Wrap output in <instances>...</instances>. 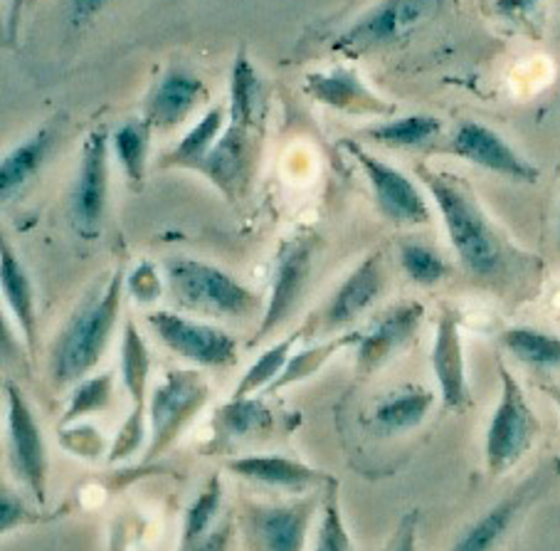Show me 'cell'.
<instances>
[{
	"label": "cell",
	"mask_w": 560,
	"mask_h": 551,
	"mask_svg": "<svg viewBox=\"0 0 560 551\" xmlns=\"http://www.w3.org/2000/svg\"><path fill=\"white\" fill-rule=\"evenodd\" d=\"M418 176L428 186L450 243L469 275L487 285H504L526 265V255L494 228L467 181L428 167H418Z\"/></svg>",
	"instance_id": "6da1fadb"
},
{
	"label": "cell",
	"mask_w": 560,
	"mask_h": 551,
	"mask_svg": "<svg viewBox=\"0 0 560 551\" xmlns=\"http://www.w3.org/2000/svg\"><path fill=\"white\" fill-rule=\"evenodd\" d=\"M275 428V415L262 399H233L220 405L212 415V433L218 443L230 446V443L255 438V435H267Z\"/></svg>",
	"instance_id": "d4e9b609"
},
{
	"label": "cell",
	"mask_w": 560,
	"mask_h": 551,
	"mask_svg": "<svg viewBox=\"0 0 560 551\" xmlns=\"http://www.w3.org/2000/svg\"><path fill=\"white\" fill-rule=\"evenodd\" d=\"M442 124L430 114H408L400 119H388L378 127L369 129V139L373 144L388 149H420L440 137Z\"/></svg>",
	"instance_id": "4dcf8cb0"
},
{
	"label": "cell",
	"mask_w": 560,
	"mask_h": 551,
	"mask_svg": "<svg viewBox=\"0 0 560 551\" xmlns=\"http://www.w3.org/2000/svg\"><path fill=\"white\" fill-rule=\"evenodd\" d=\"M153 334L163 346L190 364L222 369L237 361V342L220 326H212L198 319L180 317L176 312H151L147 317Z\"/></svg>",
	"instance_id": "30bf717a"
},
{
	"label": "cell",
	"mask_w": 560,
	"mask_h": 551,
	"mask_svg": "<svg viewBox=\"0 0 560 551\" xmlns=\"http://www.w3.org/2000/svg\"><path fill=\"white\" fill-rule=\"evenodd\" d=\"M230 537H233V519H220V525L190 551H225L230 544Z\"/></svg>",
	"instance_id": "b9f144b4"
},
{
	"label": "cell",
	"mask_w": 560,
	"mask_h": 551,
	"mask_svg": "<svg viewBox=\"0 0 560 551\" xmlns=\"http://www.w3.org/2000/svg\"><path fill=\"white\" fill-rule=\"evenodd\" d=\"M499 344L516 361L534 369H560V336L534 326H511L499 334Z\"/></svg>",
	"instance_id": "83f0119b"
},
{
	"label": "cell",
	"mask_w": 560,
	"mask_h": 551,
	"mask_svg": "<svg viewBox=\"0 0 560 551\" xmlns=\"http://www.w3.org/2000/svg\"><path fill=\"white\" fill-rule=\"evenodd\" d=\"M109 144L112 137L104 127L90 131L84 141L80 173L70 200V216L77 233L94 240L102 233L106 198H109Z\"/></svg>",
	"instance_id": "8fae6325"
},
{
	"label": "cell",
	"mask_w": 560,
	"mask_h": 551,
	"mask_svg": "<svg viewBox=\"0 0 560 551\" xmlns=\"http://www.w3.org/2000/svg\"><path fill=\"white\" fill-rule=\"evenodd\" d=\"M393 551H418V515L415 512L402 517Z\"/></svg>",
	"instance_id": "60d3db41"
},
{
	"label": "cell",
	"mask_w": 560,
	"mask_h": 551,
	"mask_svg": "<svg viewBox=\"0 0 560 551\" xmlns=\"http://www.w3.org/2000/svg\"><path fill=\"white\" fill-rule=\"evenodd\" d=\"M202 82L196 74L173 67L161 77L149 94L147 119L153 129H171L188 117L202 100Z\"/></svg>",
	"instance_id": "7402d4cb"
},
{
	"label": "cell",
	"mask_w": 560,
	"mask_h": 551,
	"mask_svg": "<svg viewBox=\"0 0 560 551\" xmlns=\"http://www.w3.org/2000/svg\"><path fill=\"white\" fill-rule=\"evenodd\" d=\"M444 0H381L339 35L334 50L361 57L408 41L442 11Z\"/></svg>",
	"instance_id": "277c9868"
},
{
	"label": "cell",
	"mask_w": 560,
	"mask_h": 551,
	"mask_svg": "<svg viewBox=\"0 0 560 551\" xmlns=\"http://www.w3.org/2000/svg\"><path fill=\"white\" fill-rule=\"evenodd\" d=\"M0 287H3L5 305L11 307L18 326H21L23 340L31 354L37 349V307H35V289L31 277L13 248L3 243V257H0Z\"/></svg>",
	"instance_id": "cb8c5ba5"
},
{
	"label": "cell",
	"mask_w": 560,
	"mask_h": 551,
	"mask_svg": "<svg viewBox=\"0 0 560 551\" xmlns=\"http://www.w3.org/2000/svg\"><path fill=\"white\" fill-rule=\"evenodd\" d=\"M432 403L434 393L424 386H405V389L393 391L375 405V431H381L383 435H398L418 428L428 418Z\"/></svg>",
	"instance_id": "484cf974"
},
{
	"label": "cell",
	"mask_w": 560,
	"mask_h": 551,
	"mask_svg": "<svg viewBox=\"0 0 560 551\" xmlns=\"http://www.w3.org/2000/svg\"><path fill=\"white\" fill-rule=\"evenodd\" d=\"M501 393L497 411L491 415L485 440L487 470L491 475H504L534 446L540 423L526 399L524 389L504 364H499Z\"/></svg>",
	"instance_id": "8992f818"
},
{
	"label": "cell",
	"mask_w": 560,
	"mask_h": 551,
	"mask_svg": "<svg viewBox=\"0 0 560 551\" xmlns=\"http://www.w3.org/2000/svg\"><path fill=\"white\" fill-rule=\"evenodd\" d=\"M114 399V374H100L92 376V379H84L77 386L70 405L65 409V415L60 421V428L65 425H72L84 415L102 413L112 405Z\"/></svg>",
	"instance_id": "d590c367"
},
{
	"label": "cell",
	"mask_w": 560,
	"mask_h": 551,
	"mask_svg": "<svg viewBox=\"0 0 560 551\" xmlns=\"http://www.w3.org/2000/svg\"><path fill=\"white\" fill-rule=\"evenodd\" d=\"M447 151L452 157L465 159L479 169L497 173L501 179L516 183H536L540 179V171L534 163L521 157L499 131L487 127V124L462 122Z\"/></svg>",
	"instance_id": "4fadbf2b"
},
{
	"label": "cell",
	"mask_w": 560,
	"mask_h": 551,
	"mask_svg": "<svg viewBox=\"0 0 560 551\" xmlns=\"http://www.w3.org/2000/svg\"><path fill=\"white\" fill-rule=\"evenodd\" d=\"M196 171L200 176H206L225 196L228 203L243 198V193L249 186V173H253V141H249V129L230 124Z\"/></svg>",
	"instance_id": "ac0fdd59"
},
{
	"label": "cell",
	"mask_w": 560,
	"mask_h": 551,
	"mask_svg": "<svg viewBox=\"0 0 560 551\" xmlns=\"http://www.w3.org/2000/svg\"><path fill=\"white\" fill-rule=\"evenodd\" d=\"M149 376H151V354L143 342L139 326L133 319H127L121 334V379L127 386L131 411L109 450V462H121L131 458L147 438V415H149Z\"/></svg>",
	"instance_id": "ba28073f"
},
{
	"label": "cell",
	"mask_w": 560,
	"mask_h": 551,
	"mask_svg": "<svg viewBox=\"0 0 560 551\" xmlns=\"http://www.w3.org/2000/svg\"><path fill=\"white\" fill-rule=\"evenodd\" d=\"M422 317L424 307L420 302H400L375 317L355 344V371L371 374L398 354L418 334Z\"/></svg>",
	"instance_id": "9a60e30c"
},
{
	"label": "cell",
	"mask_w": 560,
	"mask_h": 551,
	"mask_svg": "<svg viewBox=\"0 0 560 551\" xmlns=\"http://www.w3.org/2000/svg\"><path fill=\"white\" fill-rule=\"evenodd\" d=\"M546 393L550 395V399H553V403L558 405V411H560V386H546Z\"/></svg>",
	"instance_id": "ee69618b"
},
{
	"label": "cell",
	"mask_w": 560,
	"mask_h": 551,
	"mask_svg": "<svg viewBox=\"0 0 560 551\" xmlns=\"http://www.w3.org/2000/svg\"><path fill=\"white\" fill-rule=\"evenodd\" d=\"M316 551H353L349 529H346L341 502H339V482L324 487L322 500V521H318Z\"/></svg>",
	"instance_id": "8d00e7d4"
},
{
	"label": "cell",
	"mask_w": 560,
	"mask_h": 551,
	"mask_svg": "<svg viewBox=\"0 0 560 551\" xmlns=\"http://www.w3.org/2000/svg\"><path fill=\"white\" fill-rule=\"evenodd\" d=\"M112 0H70V18L72 23L92 21L96 13H102Z\"/></svg>",
	"instance_id": "7bdbcfd3"
},
{
	"label": "cell",
	"mask_w": 560,
	"mask_h": 551,
	"mask_svg": "<svg viewBox=\"0 0 560 551\" xmlns=\"http://www.w3.org/2000/svg\"><path fill=\"white\" fill-rule=\"evenodd\" d=\"M222 129H225V110L222 106H212V110L202 117L196 127H192L180 144L171 153H166L161 161L163 169H190L196 171L202 159L208 157L215 147L218 139L222 137Z\"/></svg>",
	"instance_id": "f1b7e54d"
},
{
	"label": "cell",
	"mask_w": 560,
	"mask_h": 551,
	"mask_svg": "<svg viewBox=\"0 0 560 551\" xmlns=\"http://www.w3.org/2000/svg\"><path fill=\"white\" fill-rule=\"evenodd\" d=\"M385 289V257L383 253H371L363 257L359 267L343 279L339 292L331 299L322 314V332L331 334L336 329L355 322Z\"/></svg>",
	"instance_id": "d6986e66"
},
{
	"label": "cell",
	"mask_w": 560,
	"mask_h": 551,
	"mask_svg": "<svg viewBox=\"0 0 560 551\" xmlns=\"http://www.w3.org/2000/svg\"><path fill=\"white\" fill-rule=\"evenodd\" d=\"M544 475L546 472H538L534 480L524 482V485L516 487L509 497L497 502L494 507L485 512V515L455 541L452 551H497L501 547V541L506 539L511 527H514L521 512H524L528 502L538 495L540 487H544Z\"/></svg>",
	"instance_id": "ffe728a7"
},
{
	"label": "cell",
	"mask_w": 560,
	"mask_h": 551,
	"mask_svg": "<svg viewBox=\"0 0 560 551\" xmlns=\"http://www.w3.org/2000/svg\"><path fill=\"white\" fill-rule=\"evenodd\" d=\"M222 480L220 475L208 478L206 485L192 500V505L186 512V521H183V537L178 551L196 549L202 539H206L212 529L220 525V509H222Z\"/></svg>",
	"instance_id": "1f68e13d"
},
{
	"label": "cell",
	"mask_w": 560,
	"mask_h": 551,
	"mask_svg": "<svg viewBox=\"0 0 560 551\" xmlns=\"http://www.w3.org/2000/svg\"><path fill=\"white\" fill-rule=\"evenodd\" d=\"M304 92L318 104L331 106L353 117H383L388 119L395 114V104L385 102L375 94L353 70L336 67L328 72H312L304 80Z\"/></svg>",
	"instance_id": "e0dca14e"
},
{
	"label": "cell",
	"mask_w": 560,
	"mask_h": 551,
	"mask_svg": "<svg viewBox=\"0 0 560 551\" xmlns=\"http://www.w3.org/2000/svg\"><path fill=\"white\" fill-rule=\"evenodd\" d=\"M558 245H560V213H558Z\"/></svg>",
	"instance_id": "f6af8a7d"
},
{
	"label": "cell",
	"mask_w": 560,
	"mask_h": 551,
	"mask_svg": "<svg viewBox=\"0 0 560 551\" xmlns=\"http://www.w3.org/2000/svg\"><path fill=\"white\" fill-rule=\"evenodd\" d=\"M359 340L361 332H351L343 336H331V340L308 346V349H302L299 354H292V359L287 361L284 371L279 374V379L272 386H269L267 393H279L282 389H289V386L312 379V376L322 371L336 354L346 349V346H355Z\"/></svg>",
	"instance_id": "f546056e"
},
{
	"label": "cell",
	"mask_w": 560,
	"mask_h": 551,
	"mask_svg": "<svg viewBox=\"0 0 560 551\" xmlns=\"http://www.w3.org/2000/svg\"><path fill=\"white\" fill-rule=\"evenodd\" d=\"M228 470L243 480L292 492H316L334 482V478L326 475V472L282 456L235 458L228 462Z\"/></svg>",
	"instance_id": "44dd1931"
},
{
	"label": "cell",
	"mask_w": 560,
	"mask_h": 551,
	"mask_svg": "<svg viewBox=\"0 0 560 551\" xmlns=\"http://www.w3.org/2000/svg\"><path fill=\"white\" fill-rule=\"evenodd\" d=\"M341 149L349 153V157L359 163L363 169L365 179L373 186L375 203L385 218L395 226L415 228V226H428L430 223V206L420 188L398 171L390 163L375 159L369 149H363L359 141L343 139Z\"/></svg>",
	"instance_id": "9c48e42d"
},
{
	"label": "cell",
	"mask_w": 560,
	"mask_h": 551,
	"mask_svg": "<svg viewBox=\"0 0 560 551\" xmlns=\"http://www.w3.org/2000/svg\"><path fill=\"white\" fill-rule=\"evenodd\" d=\"M31 512L23 505V500L13 495V492L3 490V495H0V529L8 531L18 525H23V521H31Z\"/></svg>",
	"instance_id": "ab89813d"
},
{
	"label": "cell",
	"mask_w": 560,
	"mask_h": 551,
	"mask_svg": "<svg viewBox=\"0 0 560 551\" xmlns=\"http://www.w3.org/2000/svg\"><path fill=\"white\" fill-rule=\"evenodd\" d=\"M265 104V87L245 50H240L230 74V122L253 131Z\"/></svg>",
	"instance_id": "4316f807"
},
{
	"label": "cell",
	"mask_w": 560,
	"mask_h": 551,
	"mask_svg": "<svg viewBox=\"0 0 560 551\" xmlns=\"http://www.w3.org/2000/svg\"><path fill=\"white\" fill-rule=\"evenodd\" d=\"M302 336L304 329H296L294 334L284 336L282 342H277L275 346L265 349L262 356H259V359L245 371L243 379H240L233 399H249V395H257L259 391H267L269 386L279 379V374L284 371L287 361L292 359V349Z\"/></svg>",
	"instance_id": "836d02e7"
},
{
	"label": "cell",
	"mask_w": 560,
	"mask_h": 551,
	"mask_svg": "<svg viewBox=\"0 0 560 551\" xmlns=\"http://www.w3.org/2000/svg\"><path fill=\"white\" fill-rule=\"evenodd\" d=\"M314 250V236H294L284 240L282 248H279L272 292H269V302L262 312V322H259L255 332L253 346L269 340L296 312L299 302L304 299L308 277H312Z\"/></svg>",
	"instance_id": "52a82bcc"
},
{
	"label": "cell",
	"mask_w": 560,
	"mask_h": 551,
	"mask_svg": "<svg viewBox=\"0 0 560 551\" xmlns=\"http://www.w3.org/2000/svg\"><path fill=\"white\" fill-rule=\"evenodd\" d=\"M151 131L153 127L147 119H129L112 134L114 153H117L131 186H141L143 179H147Z\"/></svg>",
	"instance_id": "d6a6232c"
},
{
	"label": "cell",
	"mask_w": 560,
	"mask_h": 551,
	"mask_svg": "<svg viewBox=\"0 0 560 551\" xmlns=\"http://www.w3.org/2000/svg\"><path fill=\"white\" fill-rule=\"evenodd\" d=\"M432 371L440 386V399L447 411H465L469 405L465 346H462V317L444 307L434 329Z\"/></svg>",
	"instance_id": "2e32d148"
},
{
	"label": "cell",
	"mask_w": 560,
	"mask_h": 551,
	"mask_svg": "<svg viewBox=\"0 0 560 551\" xmlns=\"http://www.w3.org/2000/svg\"><path fill=\"white\" fill-rule=\"evenodd\" d=\"M124 269H117L106 285L77 312L52 349L50 376L57 391L84 381L96 364H100L106 344L117 326L121 297H124Z\"/></svg>",
	"instance_id": "7a4b0ae2"
},
{
	"label": "cell",
	"mask_w": 560,
	"mask_h": 551,
	"mask_svg": "<svg viewBox=\"0 0 560 551\" xmlns=\"http://www.w3.org/2000/svg\"><path fill=\"white\" fill-rule=\"evenodd\" d=\"M129 287H131V295L137 297L139 302H153V299L161 295V277L156 275L153 265L143 263L131 273Z\"/></svg>",
	"instance_id": "74e56055"
},
{
	"label": "cell",
	"mask_w": 560,
	"mask_h": 551,
	"mask_svg": "<svg viewBox=\"0 0 560 551\" xmlns=\"http://www.w3.org/2000/svg\"><path fill=\"white\" fill-rule=\"evenodd\" d=\"M540 0H494V11L511 23L530 25L536 21Z\"/></svg>",
	"instance_id": "f35d334b"
},
{
	"label": "cell",
	"mask_w": 560,
	"mask_h": 551,
	"mask_svg": "<svg viewBox=\"0 0 560 551\" xmlns=\"http://www.w3.org/2000/svg\"><path fill=\"white\" fill-rule=\"evenodd\" d=\"M168 292L176 305L196 314L218 319H247L259 312L262 299L215 265L192 257L166 263Z\"/></svg>",
	"instance_id": "3957f363"
},
{
	"label": "cell",
	"mask_w": 560,
	"mask_h": 551,
	"mask_svg": "<svg viewBox=\"0 0 560 551\" xmlns=\"http://www.w3.org/2000/svg\"><path fill=\"white\" fill-rule=\"evenodd\" d=\"M316 505V492L287 505H247L249 541L257 551H304Z\"/></svg>",
	"instance_id": "5bb4252c"
},
{
	"label": "cell",
	"mask_w": 560,
	"mask_h": 551,
	"mask_svg": "<svg viewBox=\"0 0 560 551\" xmlns=\"http://www.w3.org/2000/svg\"><path fill=\"white\" fill-rule=\"evenodd\" d=\"M8 401V443H11V462L27 492L45 505L47 500V450L40 423L27 403L25 393L15 381H5Z\"/></svg>",
	"instance_id": "7c38bea8"
},
{
	"label": "cell",
	"mask_w": 560,
	"mask_h": 551,
	"mask_svg": "<svg viewBox=\"0 0 560 551\" xmlns=\"http://www.w3.org/2000/svg\"><path fill=\"white\" fill-rule=\"evenodd\" d=\"M55 127L47 124V127L37 129L33 137H27L21 147L5 153L3 163H0V193H3L5 203L18 198V193L40 173L43 163L55 147Z\"/></svg>",
	"instance_id": "603a6c76"
},
{
	"label": "cell",
	"mask_w": 560,
	"mask_h": 551,
	"mask_svg": "<svg viewBox=\"0 0 560 551\" xmlns=\"http://www.w3.org/2000/svg\"><path fill=\"white\" fill-rule=\"evenodd\" d=\"M210 399L206 376L196 369H173L153 389L149 401L151 443L143 462L159 460L163 452L176 446L180 433L196 421Z\"/></svg>",
	"instance_id": "5b68a950"
},
{
	"label": "cell",
	"mask_w": 560,
	"mask_h": 551,
	"mask_svg": "<svg viewBox=\"0 0 560 551\" xmlns=\"http://www.w3.org/2000/svg\"><path fill=\"white\" fill-rule=\"evenodd\" d=\"M400 265L415 285L420 287H434L444 283L452 275V267L438 250L422 243H402L400 245Z\"/></svg>",
	"instance_id": "e575fe53"
}]
</instances>
